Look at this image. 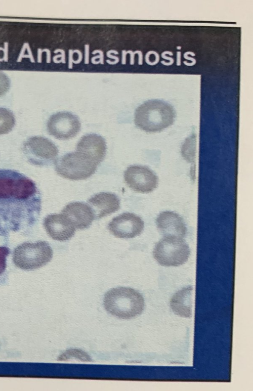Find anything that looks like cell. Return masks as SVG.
<instances>
[{"mask_svg": "<svg viewBox=\"0 0 253 391\" xmlns=\"http://www.w3.org/2000/svg\"><path fill=\"white\" fill-rule=\"evenodd\" d=\"M36 183L14 170H0V228L17 230L35 221L41 210Z\"/></svg>", "mask_w": 253, "mask_h": 391, "instance_id": "obj_1", "label": "cell"}, {"mask_svg": "<svg viewBox=\"0 0 253 391\" xmlns=\"http://www.w3.org/2000/svg\"><path fill=\"white\" fill-rule=\"evenodd\" d=\"M122 53V64L125 65L126 64V57L127 54L126 53V51L125 50H123Z\"/></svg>", "mask_w": 253, "mask_h": 391, "instance_id": "obj_29", "label": "cell"}, {"mask_svg": "<svg viewBox=\"0 0 253 391\" xmlns=\"http://www.w3.org/2000/svg\"><path fill=\"white\" fill-rule=\"evenodd\" d=\"M43 226L48 235L53 240L65 241L74 236L76 228L63 214H51L43 220Z\"/></svg>", "mask_w": 253, "mask_h": 391, "instance_id": "obj_11", "label": "cell"}, {"mask_svg": "<svg viewBox=\"0 0 253 391\" xmlns=\"http://www.w3.org/2000/svg\"><path fill=\"white\" fill-rule=\"evenodd\" d=\"M95 215V219L101 218L117 211L120 208V200L117 195L102 192L94 194L88 200Z\"/></svg>", "mask_w": 253, "mask_h": 391, "instance_id": "obj_15", "label": "cell"}, {"mask_svg": "<svg viewBox=\"0 0 253 391\" xmlns=\"http://www.w3.org/2000/svg\"><path fill=\"white\" fill-rule=\"evenodd\" d=\"M181 52L180 51H177L176 52V65L177 66H180L181 65Z\"/></svg>", "mask_w": 253, "mask_h": 391, "instance_id": "obj_30", "label": "cell"}, {"mask_svg": "<svg viewBox=\"0 0 253 391\" xmlns=\"http://www.w3.org/2000/svg\"><path fill=\"white\" fill-rule=\"evenodd\" d=\"M114 53L115 54H118L119 52L115 50H110L108 51L106 53L107 56L111 58H113L114 59V61H111L109 60H106L107 63L110 65H114L118 63L119 61V58L118 57L113 56L111 55V53Z\"/></svg>", "mask_w": 253, "mask_h": 391, "instance_id": "obj_22", "label": "cell"}, {"mask_svg": "<svg viewBox=\"0 0 253 391\" xmlns=\"http://www.w3.org/2000/svg\"><path fill=\"white\" fill-rule=\"evenodd\" d=\"M61 52V54L57 55L54 56L53 57V61L54 62L56 59L58 57H61V60L59 61V62H62V63L64 64L66 63L65 61V52L63 49H57L54 51V53H56L57 52Z\"/></svg>", "mask_w": 253, "mask_h": 391, "instance_id": "obj_23", "label": "cell"}, {"mask_svg": "<svg viewBox=\"0 0 253 391\" xmlns=\"http://www.w3.org/2000/svg\"><path fill=\"white\" fill-rule=\"evenodd\" d=\"M15 124V117L9 110L0 107V135L10 132Z\"/></svg>", "mask_w": 253, "mask_h": 391, "instance_id": "obj_17", "label": "cell"}, {"mask_svg": "<svg viewBox=\"0 0 253 391\" xmlns=\"http://www.w3.org/2000/svg\"><path fill=\"white\" fill-rule=\"evenodd\" d=\"M9 250L5 247H0V275L4 271L6 267V258Z\"/></svg>", "mask_w": 253, "mask_h": 391, "instance_id": "obj_19", "label": "cell"}, {"mask_svg": "<svg viewBox=\"0 0 253 391\" xmlns=\"http://www.w3.org/2000/svg\"><path fill=\"white\" fill-rule=\"evenodd\" d=\"M156 223L159 231L164 236L183 238L187 228L183 219L173 212L164 211L158 216Z\"/></svg>", "mask_w": 253, "mask_h": 391, "instance_id": "obj_14", "label": "cell"}, {"mask_svg": "<svg viewBox=\"0 0 253 391\" xmlns=\"http://www.w3.org/2000/svg\"><path fill=\"white\" fill-rule=\"evenodd\" d=\"M97 165L78 152L68 153L55 162L56 173L61 176L72 180L86 179L93 175Z\"/></svg>", "mask_w": 253, "mask_h": 391, "instance_id": "obj_5", "label": "cell"}, {"mask_svg": "<svg viewBox=\"0 0 253 391\" xmlns=\"http://www.w3.org/2000/svg\"><path fill=\"white\" fill-rule=\"evenodd\" d=\"M139 50H136L133 52L132 50H129L128 51H126V53L129 54L130 55V64L133 65L134 64V56L135 54H137Z\"/></svg>", "mask_w": 253, "mask_h": 391, "instance_id": "obj_27", "label": "cell"}, {"mask_svg": "<svg viewBox=\"0 0 253 391\" xmlns=\"http://www.w3.org/2000/svg\"><path fill=\"white\" fill-rule=\"evenodd\" d=\"M103 303L111 314L122 319H129L140 314L144 307V300L137 291L125 287L113 288L106 293Z\"/></svg>", "mask_w": 253, "mask_h": 391, "instance_id": "obj_2", "label": "cell"}, {"mask_svg": "<svg viewBox=\"0 0 253 391\" xmlns=\"http://www.w3.org/2000/svg\"><path fill=\"white\" fill-rule=\"evenodd\" d=\"M176 48H177V49H181V47L179 46H177V47H176Z\"/></svg>", "mask_w": 253, "mask_h": 391, "instance_id": "obj_31", "label": "cell"}, {"mask_svg": "<svg viewBox=\"0 0 253 391\" xmlns=\"http://www.w3.org/2000/svg\"><path fill=\"white\" fill-rule=\"evenodd\" d=\"M144 227V221L139 216L128 212L114 217L108 225L110 232L120 238H134L142 233Z\"/></svg>", "mask_w": 253, "mask_h": 391, "instance_id": "obj_10", "label": "cell"}, {"mask_svg": "<svg viewBox=\"0 0 253 391\" xmlns=\"http://www.w3.org/2000/svg\"><path fill=\"white\" fill-rule=\"evenodd\" d=\"M84 63L85 64H88L89 63V45L88 44H84Z\"/></svg>", "mask_w": 253, "mask_h": 391, "instance_id": "obj_24", "label": "cell"}, {"mask_svg": "<svg viewBox=\"0 0 253 391\" xmlns=\"http://www.w3.org/2000/svg\"><path fill=\"white\" fill-rule=\"evenodd\" d=\"M74 53H77L78 54V60L75 61L74 60L73 61V63L74 64H79L80 63L83 59V54L82 52L79 49H75L74 50Z\"/></svg>", "mask_w": 253, "mask_h": 391, "instance_id": "obj_28", "label": "cell"}, {"mask_svg": "<svg viewBox=\"0 0 253 391\" xmlns=\"http://www.w3.org/2000/svg\"><path fill=\"white\" fill-rule=\"evenodd\" d=\"M79 118L69 112H59L52 115L47 122L48 132L60 140H67L76 136L81 130Z\"/></svg>", "mask_w": 253, "mask_h": 391, "instance_id": "obj_8", "label": "cell"}, {"mask_svg": "<svg viewBox=\"0 0 253 391\" xmlns=\"http://www.w3.org/2000/svg\"><path fill=\"white\" fill-rule=\"evenodd\" d=\"M169 54V55H173V53L172 52L170 51H165L161 53V56L163 58L168 60L169 61V62H166L165 61H161V63L163 64L164 65L166 66H170L172 65L174 62V59L172 57H169L166 56V54Z\"/></svg>", "mask_w": 253, "mask_h": 391, "instance_id": "obj_21", "label": "cell"}, {"mask_svg": "<svg viewBox=\"0 0 253 391\" xmlns=\"http://www.w3.org/2000/svg\"><path fill=\"white\" fill-rule=\"evenodd\" d=\"M74 50L73 49H69L68 51V68L69 69H72L73 68V61L74 60L73 58V55L74 54Z\"/></svg>", "mask_w": 253, "mask_h": 391, "instance_id": "obj_26", "label": "cell"}, {"mask_svg": "<svg viewBox=\"0 0 253 391\" xmlns=\"http://www.w3.org/2000/svg\"><path fill=\"white\" fill-rule=\"evenodd\" d=\"M153 254L161 265L177 266L188 261L190 249L182 238L164 236L156 244Z\"/></svg>", "mask_w": 253, "mask_h": 391, "instance_id": "obj_6", "label": "cell"}, {"mask_svg": "<svg viewBox=\"0 0 253 391\" xmlns=\"http://www.w3.org/2000/svg\"><path fill=\"white\" fill-rule=\"evenodd\" d=\"M24 153L28 161L39 166L49 165L56 161L57 146L49 139L42 136H33L25 141Z\"/></svg>", "mask_w": 253, "mask_h": 391, "instance_id": "obj_7", "label": "cell"}, {"mask_svg": "<svg viewBox=\"0 0 253 391\" xmlns=\"http://www.w3.org/2000/svg\"><path fill=\"white\" fill-rule=\"evenodd\" d=\"M52 256L51 247L45 241L25 243L15 249L13 261L18 267L32 270L46 264L51 261Z\"/></svg>", "mask_w": 253, "mask_h": 391, "instance_id": "obj_4", "label": "cell"}, {"mask_svg": "<svg viewBox=\"0 0 253 391\" xmlns=\"http://www.w3.org/2000/svg\"><path fill=\"white\" fill-rule=\"evenodd\" d=\"M10 82L8 77L0 71V96L3 95L10 87Z\"/></svg>", "mask_w": 253, "mask_h": 391, "instance_id": "obj_18", "label": "cell"}, {"mask_svg": "<svg viewBox=\"0 0 253 391\" xmlns=\"http://www.w3.org/2000/svg\"><path fill=\"white\" fill-rule=\"evenodd\" d=\"M124 176L126 185L133 190L139 193H150L158 185L157 175L145 166H130L125 171Z\"/></svg>", "mask_w": 253, "mask_h": 391, "instance_id": "obj_9", "label": "cell"}, {"mask_svg": "<svg viewBox=\"0 0 253 391\" xmlns=\"http://www.w3.org/2000/svg\"><path fill=\"white\" fill-rule=\"evenodd\" d=\"M193 287L188 286L177 291L171 299L170 307L176 315L190 317L192 315Z\"/></svg>", "mask_w": 253, "mask_h": 391, "instance_id": "obj_16", "label": "cell"}, {"mask_svg": "<svg viewBox=\"0 0 253 391\" xmlns=\"http://www.w3.org/2000/svg\"><path fill=\"white\" fill-rule=\"evenodd\" d=\"M96 53H99V55L92 57L91 59V63L93 64H96V62L95 61V59L99 58V60L97 62V64L98 63H101V64H104V53L101 50L96 49L94 50L92 52V54H95Z\"/></svg>", "mask_w": 253, "mask_h": 391, "instance_id": "obj_20", "label": "cell"}, {"mask_svg": "<svg viewBox=\"0 0 253 391\" xmlns=\"http://www.w3.org/2000/svg\"><path fill=\"white\" fill-rule=\"evenodd\" d=\"M107 150L105 139L96 133L83 136L77 145L78 151L99 165L105 158Z\"/></svg>", "mask_w": 253, "mask_h": 391, "instance_id": "obj_12", "label": "cell"}, {"mask_svg": "<svg viewBox=\"0 0 253 391\" xmlns=\"http://www.w3.org/2000/svg\"><path fill=\"white\" fill-rule=\"evenodd\" d=\"M188 54H190L191 55H192L193 56H195V54L193 52H192V51H187V52H185L184 53V54H183L184 58L185 59H187V60H191L192 61V63L194 65L196 64V59L194 58H193V57H188Z\"/></svg>", "mask_w": 253, "mask_h": 391, "instance_id": "obj_25", "label": "cell"}, {"mask_svg": "<svg viewBox=\"0 0 253 391\" xmlns=\"http://www.w3.org/2000/svg\"><path fill=\"white\" fill-rule=\"evenodd\" d=\"M61 213L68 218L75 228L81 230L88 228L95 219L92 208L84 202L70 203L63 208Z\"/></svg>", "mask_w": 253, "mask_h": 391, "instance_id": "obj_13", "label": "cell"}, {"mask_svg": "<svg viewBox=\"0 0 253 391\" xmlns=\"http://www.w3.org/2000/svg\"><path fill=\"white\" fill-rule=\"evenodd\" d=\"M175 114L171 106L158 100H149L138 106L134 113L136 126L147 132H160L172 125Z\"/></svg>", "mask_w": 253, "mask_h": 391, "instance_id": "obj_3", "label": "cell"}]
</instances>
